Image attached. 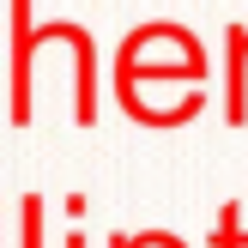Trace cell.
Masks as SVG:
<instances>
[{"mask_svg": "<svg viewBox=\"0 0 248 248\" xmlns=\"http://www.w3.org/2000/svg\"><path fill=\"white\" fill-rule=\"evenodd\" d=\"M152 85H170V91H194V85H212V61H206V43L176 18H145L140 31L121 36L115 61H109V91H115L121 115L140 103Z\"/></svg>", "mask_w": 248, "mask_h": 248, "instance_id": "1", "label": "cell"}, {"mask_svg": "<svg viewBox=\"0 0 248 248\" xmlns=\"http://www.w3.org/2000/svg\"><path fill=\"white\" fill-rule=\"evenodd\" d=\"M6 121L31 127V85H36V48H43V24H36V0H6Z\"/></svg>", "mask_w": 248, "mask_h": 248, "instance_id": "2", "label": "cell"}, {"mask_svg": "<svg viewBox=\"0 0 248 248\" xmlns=\"http://www.w3.org/2000/svg\"><path fill=\"white\" fill-rule=\"evenodd\" d=\"M48 36H67L73 48V121L79 127H97V97H103V67H97V43L79 18H48Z\"/></svg>", "mask_w": 248, "mask_h": 248, "instance_id": "3", "label": "cell"}, {"mask_svg": "<svg viewBox=\"0 0 248 248\" xmlns=\"http://www.w3.org/2000/svg\"><path fill=\"white\" fill-rule=\"evenodd\" d=\"M224 121L248 127V18L224 24Z\"/></svg>", "mask_w": 248, "mask_h": 248, "instance_id": "4", "label": "cell"}, {"mask_svg": "<svg viewBox=\"0 0 248 248\" xmlns=\"http://www.w3.org/2000/svg\"><path fill=\"white\" fill-rule=\"evenodd\" d=\"M43 194H18V212H12V248H43Z\"/></svg>", "mask_w": 248, "mask_h": 248, "instance_id": "5", "label": "cell"}, {"mask_svg": "<svg viewBox=\"0 0 248 248\" xmlns=\"http://www.w3.org/2000/svg\"><path fill=\"white\" fill-rule=\"evenodd\" d=\"M212 248H248V230H242V206L224 200L212 218Z\"/></svg>", "mask_w": 248, "mask_h": 248, "instance_id": "6", "label": "cell"}, {"mask_svg": "<svg viewBox=\"0 0 248 248\" xmlns=\"http://www.w3.org/2000/svg\"><path fill=\"white\" fill-rule=\"evenodd\" d=\"M103 248H133V236H127V230H115V236H109Z\"/></svg>", "mask_w": 248, "mask_h": 248, "instance_id": "7", "label": "cell"}, {"mask_svg": "<svg viewBox=\"0 0 248 248\" xmlns=\"http://www.w3.org/2000/svg\"><path fill=\"white\" fill-rule=\"evenodd\" d=\"M67 248H85V236H79V230H73V236H67Z\"/></svg>", "mask_w": 248, "mask_h": 248, "instance_id": "8", "label": "cell"}, {"mask_svg": "<svg viewBox=\"0 0 248 248\" xmlns=\"http://www.w3.org/2000/svg\"><path fill=\"white\" fill-rule=\"evenodd\" d=\"M0 224H6V206H0ZM0 248H6V242H0Z\"/></svg>", "mask_w": 248, "mask_h": 248, "instance_id": "9", "label": "cell"}]
</instances>
